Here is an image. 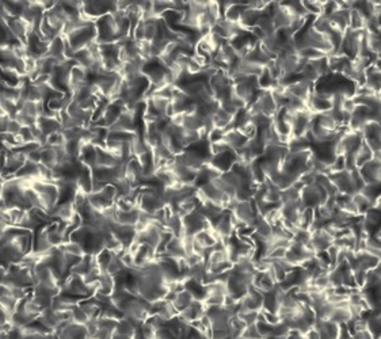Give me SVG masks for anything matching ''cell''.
<instances>
[{
	"mask_svg": "<svg viewBox=\"0 0 381 339\" xmlns=\"http://www.w3.org/2000/svg\"><path fill=\"white\" fill-rule=\"evenodd\" d=\"M328 198V194L320 185L315 182L312 185L304 186L300 191V202L304 209H316L324 205Z\"/></svg>",
	"mask_w": 381,
	"mask_h": 339,
	"instance_id": "1",
	"label": "cell"
},
{
	"mask_svg": "<svg viewBox=\"0 0 381 339\" xmlns=\"http://www.w3.org/2000/svg\"><path fill=\"white\" fill-rule=\"evenodd\" d=\"M65 38L69 43L73 52L81 51L89 47L90 44L97 41V27H95V22H91L84 27L77 29L72 33H69L65 35Z\"/></svg>",
	"mask_w": 381,
	"mask_h": 339,
	"instance_id": "2",
	"label": "cell"
},
{
	"mask_svg": "<svg viewBox=\"0 0 381 339\" xmlns=\"http://www.w3.org/2000/svg\"><path fill=\"white\" fill-rule=\"evenodd\" d=\"M97 27V43L103 44H115L117 41V25L111 14H107L105 17L99 18L95 21Z\"/></svg>",
	"mask_w": 381,
	"mask_h": 339,
	"instance_id": "3",
	"label": "cell"
},
{
	"mask_svg": "<svg viewBox=\"0 0 381 339\" xmlns=\"http://www.w3.org/2000/svg\"><path fill=\"white\" fill-rule=\"evenodd\" d=\"M212 225L219 239L224 240V242L228 237L232 236L233 233H236V229H235V225H233L232 221V215H231L229 210H224V213Z\"/></svg>",
	"mask_w": 381,
	"mask_h": 339,
	"instance_id": "4",
	"label": "cell"
},
{
	"mask_svg": "<svg viewBox=\"0 0 381 339\" xmlns=\"http://www.w3.org/2000/svg\"><path fill=\"white\" fill-rule=\"evenodd\" d=\"M235 163H236V152L232 149H227L219 155H213L209 160V164L215 167L217 171H220L221 174L231 171Z\"/></svg>",
	"mask_w": 381,
	"mask_h": 339,
	"instance_id": "5",
	"label": "cell"
},
{
	"mask_svg": "<svg viewBox=\"0 0 381 339\" xmlns=\"http://www.w3.org/2000/svg\"><path fill=\"white\" fill-rule=\"evenodd\" d=\"M334 243V237L331 236L328 231L326 228L318 229L311 232V242H309V247L314 250L315 254L319 252H326L327 248L332 246Z\"/></svg>",
	"mask_w": 381,
	"mask_h": 339,
	"instance_id": "6",
	"label": "cell"
},
{
	"mask_svg": "<svg viewBox=\"0 0 381 339\" xmlns=\"http://www.w3.org/2000/svg\"><path fill=\"white\" fill-rule=\"evenodd\" d=\"M6 23H7V26H9L10 30H11V33L14 34V37H15L19 43L26 45L30 33H33V27H31L25 19H22L21 17L10 18Z\"/></svg>",
	"mask_w": 381,
	"mask_h": 339,
	"instance_id": "7",
	"label": "cell"
},
{
	"mask_svg": "<svg viewBox=\"0 0 381 339\" xmlns=\"http://www.w3.org/2000/svg\"><path fill=\"white\" fill-rule=\"evenodd\" d=\"M358 171L364 179L365 185L378 183L381 179V157H373L372 160L358 168Z\"/></svg>",
	"mask_w": 381,
	"mask_h": 339,
	"instance_id": "8",
	"label": "cell"
},
{
	"mask_svg": "<svg viewBox=\"0 0 381 339\" xmlns=\"http://www.w3.org/2000/svg\"><path fill=\"white\" fill-rule=\"evenodd\" d=\"M331 183L334 185L335 189L338 190V193H343V194L353 195L356 193L354 186H353L352 177H350V171H341V173H334V174L328 175Z\"/></svg>",
	"mask_w": 381,
	"mask_h": 339,
	"instance_id": "9",
	"label": "cell"
},
{
	"mask_svg": "<svg viewBox=\"0 0 381 339\" xmlns=\"http://www.w3.org/2000/svg\"><path fill=\"white\" fill-rule=\"evenodd\" d=\"M76 209L73 205L72 201H67V202H59L55 208L52 209V212L49 213V216L53 221H63V223H71L72 219L76 215Z\"/></svg>",
	"mask_w": 381,
	"mask_h": 339,
	"instance_id": "10",
	"label": "cell"
},
{
	"mask_svg": "<svg viewBox=\"0 0 381 339\" xmlns=\"http://www.w3.org/2000/svg\"><path fill=\"white\" fill-rule=\"evenodd\" d=\"M286 93L290 95V97L299 98L301 101L308 102L309 97H311V94L314 93V84L312 83H309V81L305 80H297L292 84H289L286 87Z\"/></svg>",
	"mask_w": 381,
	"mask_h": 339,
	"instance_id": "11",
	"label": "cell"
},
{
	"mask_svg": "<svg viewBox=\"0 0 381 339\" xmlns=\"http://www.w3.org/2000/svg\"><path fill=\"white\" fill-rule=\"evenodd\" d=\"M224 143L232 151H235V152H240L241 149L246 148V145L248 144V139L243 133L237 131V129H233L232 128V129L225 131Z\"/></svg>",
	"mask_w": 381,
	"mask_h": 339,
	"instance_id": "12",
	"label": "cell"
},
{
	"mask_svg": "<svg viewBox=\"0 0 381 339\" xmlns=\"http://www.w3.org/2000/svg\"><path fill=\"white\" fill-rule=\"evenodd\" d=\"M37 320H38L49 332H53V334H55L56 331H57V328H59L61 324H64L61 318H60L59 312L53 310L52 307L51 308H47V310H44V312L37 318Z\"/></svg>",
	"mask_w": 381,
	"mask_h": 339,
	"instance_id": "13",
	"label": "cell"
},
{
	"mask_svg": "<svg viewBox=\"0 0 381 339\" xmlns=\"http://www.w3.org/2000/svg\"><path fill=\"white\" fill-rule=\"evenodd\" d=\"M48 56L59 61L60 64L68 61L65 59V37L64 35H57L53 41L49 43V51Z\"/></svg>",
	"mask_w": 381,
	"mask_h": 339,
	"instance_id": "14",
	"label": "cell"
},
{
	"mask_svg": "<svg viewBox=\"0 0 381 339\" xmlns=\"http://www.w3.org/2000/svg\"><path fill=\"white\" fill-rule=\"evenodd\" d=\"M38 128L41 129L44 135L49 137L52 135H56V133H60L63 132V128H61V123H60L59 118L57 117H48V115H43L38 118Z\"/></svg>",
	"mask_w": 381,
	"mask_h": 339,
	"instance_id": "15",
	"label": "cell"
},
{
	"mask_svg": "<svg viewBox=\"0 0 381 339\" xmlns=\"http://www.w3.org/2000/svg\"><path fill=\"white\" fill-rule=\"evenodd\" d=\"M165 299L173 301V304H174V307L178 311V314H181L183 310H186L187 307L191 304V301L194 300V296L187 289H183V290H181L177 294H170Z\"/></svg>",
	"mask_w": 381,
	"mask_h": 339,
	"instance_id": "16",
	"label": "cell"
},
{
	"mask_svg": "<svg viewBox=\"0 0 381 339\" xmlns=\"http://www.w3.org/2000/svg\"><path fill=\"white\" fill-rule=\"evenodd\" d=\"M252 228H254V236L258 237V239L270 240L273 237V225L259 215L257 217V220H255L254 225H252Z\"/></svg>",
	"mask_w": 381,
	"mask_h": 339,
	"instance_id": "17",
	"label": "cell"
},
{
	"mask_svg": "<svg viewBox=\"0 0 381 339\" xmlns=\"http://www.w3.org/2000/svg\"><path fill=\"white\" fill-rule=\"evenodd\" d=\"M246 3L247 2H233L232 0V5L225 10L223 19L231 23H239L241 19V14L246 10Z\"/></svg>",
	"mask_w": 381,
	"mask_h": 339,
	"instance_id": "18",
	"label": "cell"
},
{
	"mask_svg": "<svg viewBox=\"0 0 381 339\" xmlns=\"http://www.w3.org/2000/svg\"><path fill=\"white\" fill-rule=\"evenodd\" d=\"M373 156H374V153H373V151L370 149V147H369L366 143H365V140H362V143H361V145L358 147V149H357L356 152H354V161H356V168H361L362 165L366 164L368 161H370L373 159Z\"/></svg>",
	"mask_w": 381,
	"mask_h": 339,
	"instance_id": "19",
	"label": "cell"
},
{
	"mask_svg": "<svg viewBox=\"0 0 381 339\" xmlns=\"http://www.w3.org/2000/svg\"><path fill=\"white\" fill-rule=\"evenodd\" d=\"M79 160L81 163H84L91 168H95L97 167L98 161V151L97 147L94 144H83V148H81L80 156H79Z\"/></svg>",
	"mask_w": 381,
	"mask_h": 339,
	"instance_id": "20",
	"label": "cell"
},
{
	"mask_svg": "<svg viewBox=\"0 0 381 339\" xmlns=\"http://www.w3.org/2000/svg\"><path fill=\"white\" fill-rule=\"evenodd\" d=\"M254 286H257L262 293H267L277 286V282L269 273H257Z\"/></svg>",
	"mask_w": 381,
	"mask_h": 339,
	"instance_id": "21",
	"label": "cell"
},
{
	"mask_svg": "<svg viewBox=\"0 0 381 339\" xmlns=\"http://www.w3.org/2000/svg\"><path fill=\"white\" fill-rule=\"evenodd\" d=\"M365 48L372 56L380 57L381 56V37L380 34H372L365 31Z\"/></svg>",
	"mask_w": 381,
	"mask_h": 339,
	"instance_id": "22",
	"label": "cell"
},
{
	"mask_svg": "<svg viewBox=\"0 0 381 339\" xmlns=\"http://www.w3.org/2000/svg\"><path fill=\"white\" fill-rule=\"evenodd\" d=\"M139 216H140V209L136 208L133 210H129V212H117V216H115L114 223L121 225H131V227H135L139 221Z\"/></svg>",
	"mask_w": 381,
	"mask_h": 339,
	"instance_id": "23",
	"label": "cell"
},
{
	"mask_svg": "<svg viewBox=\"0 0 381 339\" xmlns=\"http://www.w3.org/2000/svg\"><path fill=\"white\" fill-rule=\"evenodd\" d=\"M297 56L300 57V60H303L304 63H309V61H316V60H320L323 57H327L323 52H320L319 49L314 47H303L300 49H297Z\"/></svg>",
	"mask_w": 381,
	"mask_h": 339,
	"instance_id": "24",
	"label": "cell"
},
{
	"mask_svg": "<svg viewBox=\"0 0 381 339\" xmlns=\"http://www.w3.org/2000/svg\"><path fill=\"white\" fill-rule=\"evenodd\" d=\"M352 319L353 316L350 310H349V307H346V308H335L334 307L332 311H331L328 320H331L335 324H338V326H342V324H346V323L350 322Z\"/></svg>",
	"mask_w": 381,
	"mask_h": 339,
	"instance_id": "25",
	"label": "cell"
},
{
	"mask_svg": "<svg viewBox=\"0 0 381 339\" xmlns=\"http://www.w3.org/2000/svg\"><path fill=\"white\" fill-rule=\"evenodd\" d=\"M277 83H278V81L271 76L266 67L263 68L261 75L257 77V84H258V89L261 90V91H271V90L274 89Z\"/></svg>",
	"mask_w": 381,
	"mask_h": 339,
	"instance_id": "26",
	"label": "cell"
},
{
	"mask_svg": "<svg viewBox=\"0 0 381 339\" xmlns=\"http://www.w3.org/2000/svg\"><path fill=\"white\" fill-rule=\"evenodd\" d=\"M326 2H319V0H301V5L304 7L305 13L309 18H315L322 15L323 7H324Z\"/></svg>",
	"mask_w": 381,
	"mask_h": 339,
	"instance_id": "27",
	"label": "cell"
},
{
	"mask_svg": "<svg viewBox=\"0 0 381 339\" xmlns=\"http://www.w3.org/2000/svg\"><path fill=\"white\" fill-rule=\"evenodd\" d=\"M2 84L9 87H21L22 76L14 69H2Z\"/></svg>",
	"mask_w": 381,
	"mask_h": 339,
	"instance_id": "28",
	"label": "cell"
},
{
	"mask_svg": "<svg viewBox=\"0 0 381 339\" xmlns=\"http://www.w3.org/2000/svg\"><path fill=\"white\" fill-rule=\"evenodd\" d=\"M139 330L133 323L128 318L123 316L122 319L117 320V326H115V334L118 335H126V336H133L136 331Z\"/></svg>",
	"mask_w": 381,
	"mask_h": 339,
	"instance_id": "29",
	"label": "cell"
},
{
	"mask_svg": "<svg viewBox=\"0 0 381 339\" xmlns=\"http://www.w3.org/2000/svg\"><path fill=\"white\" fill-rule=\"evenodd\" d=\"M352 199H353V202L356 203V206L357 209H358V215L360 216H364L365 213L368 212L369 209L372 208V202L369 201L366 197H365L361 191H358V193H354V194L352 195Z\"/></svg>",
	"mask_w": 381,
	"mask_h": 339,
	"instance_id": "30",
	"label": "cell"
},
{
	"mask_svg": "<svg viewBox=\"0 0 381 339\" xmlns=\"http://www.w3.org/2000/svg\"><path fill=\"white\" fill-rule=\"evenodd\" d=\"M170 10H174L173 2H168V0H153L152 2V17L161 18Z\"/></svg>",
	"mask_w": 381,
	"mask_h": 339,
	"instance_id": "31",
	"label": "cell"
},
{
	"mask_svg": "<svg viewBox=\"0 0 381 339\" xmlns=\"http://www.w3.org/2000/svg\"><path fill=\"white\" fill-rule=\"evenodd\" d=\"M113 252H110L109 250H105L101 251L99 254L95 255V263H97V266L98 269L102 271V273H106L107 271V267H109V265H110L111 262V259H113Z\"/></svg>",
	"mask_w": 381,
	"mask_h": 339,
	"instance_id": "32",
	"label": "cell"
},
{
	"mask_svg": "<svg viewBox=\"0 0 381 339\" xmlns=\"http://www.w3.org/2000/svg\"><path fill=\"white\" fill-rule=\"evenodd\" d=\"M314 219H315V209H303V212H301V215H300V219H299V224H297V227L301 229H307V231H309L311 227H312Z\"/></svg>",
	"mask_w": 381,
	"mask_h": 339,
	"instance_id": "33",
	"label": "cell"
},
{
	"mask_svg": "<svg viewBox=\"0 0 381 339\" xmlns=\"http://www.w3.org/2000/svg\"><path fill=\"white\" fill-rule=\"evenodd\" d=\"M0 106H2V114L9 115V117H11V118H17L18 113H19V106H18V102L9 101V99H5V98H2Z\"/></svg>",
	"mask_w": 381,
	"mask_h": 339,
	"instance_id": "34",
	"label": "cell"
},
{
	"mask_svg": "<svg viewBox=\"0 0 381 339\" xmlns=\"http://www.w3.org/2000/svg\"><path fill=\"white\" fill-rule=\"evenodd\" d=\"M60 248H61L64 252H67V254L76 255V257H84L86 255L84 247L81 246L80 243L73 242V240H68V242L64 243Z\"/></svg>",
	"mask_w": 381,
	"mask_h": 339,
	"instance_id": "35",
	"label": "cell"
},
{
	"mask_svg": "<svg viewBox=\"0 0 381 339\" xmlns=\"http://www.w3.org/2000/svg\"><path fill=\"white\" fill-rule=\"evenodd\" d=\"M71 322L80 324V326H86L90 322V318L84 311L81 310V307L79 304L75 305L72 311H71Z\"/></svg>",
	"mask_w": 381,
	"mask_h": 339,
	"instance_id": "36",
	"label": "cell"
},
{
	"mask_svg": "<svg viewBox=\"0 0 381 339\" xmlns=\"http://www.w3.org/2000/svg\"><path fill=\"white\" fill-rule=\"evenodd\" d=\"M123 270H126V267L123 265L122 259L119 258L118 255H113V259H111L110 265L107 267L106 273H109V274L113 277H117L119 273H122Z\"/></svg>",
	"mask_w": 381,
	"mask_h": 339,
	"instance_id": "37",
	"label": "cell"
},
{
	"mask_svg": "<svg viewBox=\"0 0 381 339\" xmlns=\"http://www.w3.org/2000/svg\"><path fill=\"white\" fill-rule=\"evenodd\" d=\"M312 285H314L315 288H318L319 290H322V292H324L328 288H332L330 278H328V273H323L320 276L315 277L314 280H312Z\"/></svg>",
	"mask_w": 381,
	"mask_h": 339,
	"instance_id": "38",
	"label": "cell"
},
{
	"mask_svg": "<svg viewBox=\"0 0 381 339\" xmlns=\"http://www.w3.org/2000/svg\"><path fill=\"white\" fill-rule=\"evenodd\" d=\"M140 331H141V334H143V336H144L145 339H156L157 330L152 326V324H151V323L148 322V320L141 324Z\"/></svg>",
	"mask_w": 381,
	"mask_h": 339,
	"instance_id": "39",
	"label": "cell"
},
{
	"mask_svg": "<svg viewBox=\"0 0 381 339\" xmlns=\"http://www.w3.org/2000/svg\"><path fill=\"white\" fill-rule=\"evenodd\" d=\"M244 339H263L261 332H259L258 327L257 324H251V326H247L243 331V335H241Z\"/></svg>",
	"mask_w": 381,
	"mask_h": 339,
	"instance_id": "40",
	"label": "cell"
},
{
	"mask_svg": "<svg viewBox=\"0 0 381 339\" xmlns=\"http://www.w3.org/2000/svg\"><path fill=\"white\" fill-rule=\"evenodd\" d=\"M356 107H357V102H356V99H354V97L343 98L342 103H341V109H342V111L349 113V114H353L354 110H356Z\"/></svg>",
	"mask_w": 381,
	"mask_h": 339,
	"instance_id": "41",
	"label": "cell"
},
{
	"mask_svg": "<svg viewBox=\"0 0 381 339\" xmlns=\"http://www.w3.org/2000/svg\"><path fill=\"white\" fill-rule=\"evenodd\" d=\"M22 128H23V126H22V123L19 122L17 118H11V119H10L9 125H7V128H6L5 133L18 136L19 133H21Z\"/></svg>",
	"mask_w": 381,
	"mask_h": 339,
	"instance_id": "42",
	"label": "cell"
},
{
	"mask_svg": "<svg viewBox=\"0 0 381 339\" xmlns=\"http://www.w3.org/2000/svg\"><path fill=\"white\" fill-rule=\"evenodd\" d=\"M304 339H319V335L315 328H311L308 332H305L304 334Z\"/></svg>",
	"mask_w": 381,
	"mask_h": 339,
	"instance_id": "43",
	"label": "cell"
},
{
	"mask_svg": "<svg viewBox=\"0 0 381 339\" xmlns=\"http://www.w3.org/2000/svg\"><path fill=\"white\" fill-rule=\"evenodd\" d=\"M285 339H304V335L300 334V332H297V331H290L289 335Z\"/></svg>",
	"mask_w": 381,
	"mask_h": 339,
	"instance_id": "44",
	"label": "cell"
}]
</instances>
